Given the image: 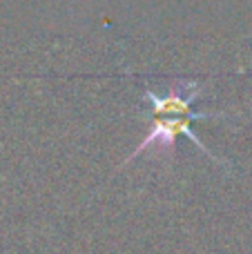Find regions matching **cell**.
Segmentation results:
<instances>
[{
  "mask_svg": "<svg viewBox=\"0 0 252 254\" xmlns=\"http://www.w3.org/2000/svg\"><path fill=\"white\" fill-rule=\"evenodd\" d=\"M199 94H201V85L183 83V80H174V83L170 85L168 94H163V96H159V94H154V92L147 89L145 96L152 105V119H154V123H152L150 134L141 140V145L129 154L125 163H132L136 156L150 152V149H156V156H161V154L172 156L174 143H177V138L181 134L188 136V138H190L203 154H208L210 158L219 161L214 154L208 152V147L199 140V136L192 131V123H194V121L221 116V114H203V112L192 110V103L199 98Z\"/></svg>",
  "mask_w": 252,
  "mask_h": 254,
  "instance_id": "cell-1",
  "label": "cell"
}]
</instances>
